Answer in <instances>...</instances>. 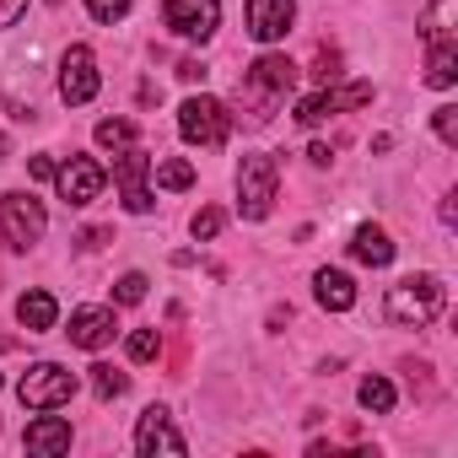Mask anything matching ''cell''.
<instances>
[{
    "mask_svg": "<svg viewBox=\"0 0 458 458\" xmlns=\"http://www.w3.org/2000/svg\"><path fill=\"white\" fill-rule=\"evenodd\" d=\"M157 345H162V340H157V329H135V335H130V361H151V356H157Z\"/></svg>",
    "mask_w": 458,
    "mask_h": 458,
    "instance_id": "4316f807",
    "label": "cell"
},
{
    "mask_svg": "<svg viewBox=\"0 0 458 458\" xmlns=\"http://www.w3.org/2000/svg\"><path fill=\"white\" fill-rule=\"evenodd\" d=\"M292 22H297V0H249V33H254L259 44L286 38Z\"/></svg>",
    "mask_w": 458,
    "mask_h": 458,
    "instance_id": "4fadbf2b",
    "label": "cell"
},
{
    "mask_svg": "<svg viewBox=\"0 0 458 458\" xmlns=\"http://www.w3.org/2000/svg\"><path fill=\"white\" fill-rule=\"evenodd\" d=\"M140 297H146V276H140V270H130V276H124V281L114 286V302H124V308H135Z\"/></svg>",
    "mask_w": 458,
    "mask_h": 458,
    "instance_id": "484cf974",
    "label": "cell"
},
{
    "mask_svg": "<svg viewBox=\"0 0 458 458\" xmlns=\"http://www.w3.org/2000/svg\"><path fill=\"white\" fill-rule=\"evenodd\" d=\"M431 130H437V140H442V146H458V108H453V103H442V108L431 114Z\"/></svg>",
    "mask_w": 458,
    "mask_h": 458,
    "instance_id": "cb8c5ba5",
    "label": "cell"
},
{
    "mask_svg": "<svg viewBox=\"0 0 458 458\" xmlns=\"http://www.w3.org/2000/svg\"><path fill=\"white\" fill-rule=\"evenodd\" d=\"M28 173H33V178H55V162H49V157H33Z\"/></svg>",
    "mask_w": 458,
    "mask_h": 458,
    "instance_id": "d6a6232c",
    "label": "cell"
},
{
    "mask_svg": "<svg viewBox=\"0 0 458 458\" xmlns=\"http://www.w3.org/2000/svg\"><path fill=\"white\" fill-rule=\"evenodd\" d=\"M426 81L431 87H453L458 81V44L453 38H437L431 55H426Z\"/></svg>",
    "mask_w": 458,
    "mask_h": 458,
    "instance_id": "ac0fdd59",
    "label": "cell"
},
{
    "mask_svg": "<svg viewBox=\"0 0 458 458\" xmlns=\"http://www.w3.org/2000/svg\"><path fill=\"white\" fill-rule=\"evenodd\" d=\"M60 98L65 103H92L98 98V60H92L87 44H76L65 55V65H60Z\"/></svg>",
    "mask_w": 458,
    "mask_h": 458,
    "instance_id": "30bf717a",
    "label": "cell"
},
{
    "mask_svg": "<svg viewBox=\"0 0 458 458\" xmlns=\"http://www.w3.org/2000/svg\"><path fill=\"white\" fill-rule=\"evenodd\" d=\"M313 76H318V81H335V76H340V55H335V49H318Z\"/></svg>",
    "mask_w": 458,
    "mask_h": 458,
    "instance_id": "f1b7e54d",
    "label": "cell"
},
{
    "mask_svg": "<svg viewBox=\"0 0 458 458\" xmlns=\"http://www.w3.org/2000/svg\"><path fill=\"white\" fill-rule=\"evenodd\" d=\"M318 302H324L329 313L356 308V281H351L345 270H318Z\"/></svg>",
    "mask_w": 458,
    "mask_h": 458,
    "instance_id": "e0dca14e",
    "label": "cell"
},
{
    "mask_svg": "<svg viewBox=\"0 0 458 458\" xmlns=\"http://www.w3.org/2000/svg\"><path fill=\"white\" fill-rule=\"evenodd\" d=\"M92 388H98V399H119V394L130 388V377H124V372H114L108 361H98V367H92Z\"/></svg>",
    "mask_w": 458,
    "mask_h": 458,
    "instance_id": "603a6c76",
    "label": "cell"
},
{
    "mask_svg": "<svg viewBox=\"0 0 458 458\" xmlns=\"http://www.w3.org/2000/svg\"><path fill=\"white\" fill-rule=\"evenodd\" d=\"M178 135L189 146H221L226 135H233V114H226L216 98H189L178 108Z\"/></svg>",
    "mask_w": 458,
    "mask_h": 458,
    "instance_id": "8992f818",
    "label": "cell"
},
{
    "mask_svg": "<svg viewBox=\"0 0 458 458\" xmlns=\"http://www.w3.org/2000/svg\"><path fill=\"white\" fill-rule=\"evenodd\" d=\"M356 399H361V410H372V415H388V410H394V383L372 372V377L356 388Z\"/></svg>",
    "mask_w": 458,
    "mask_h": 458,
    "instance_id": "44dd1931",
    "label": "cell"
},
{
    "mask_svg": "<svg viewBox=\"0 0 458 458\" xmlns=\"http://www.w3.org/2000/svg\"><path fill=\"white\" fill-rule=\"evenodd\" d=\"M55 183H60V199L65 205H92L108 183V173L92 162V157H71L65 167H55Z\"/></svg>",
    "mask_w": 458,
    "mask_h": 458,
    "instance_id": "ba28073f",
    "label": "cell"
},
{
    "mask_svg": "<svg viewBox=\"0 0 458 458\" xmlns=\"http://www.w3.org/2000/svg\"><path fill=\"white\" fill-rule=\"evenodd\" d=\"M351 254H356L361 265L383 270V265L394 259V243H388V233H383V226H356V238H351Z\"/></svg>",
    "mask_w": 458,
    "mask_h": 458,
    "instance_id": "2e32d148",
    "label": "cell"
},
{
    "mask_svg": "<svg viewBox=\"0 0 458 458\" xmlns=\"http://www.w3.org/2000/svg\"><path fill=\"white\" fill-rule=\"evenodd\" d=\"M183 447H189V442L173 431L167 410L151 404V410L140 415V426H135V453H140V458H157V453H183Z\"/></svg>",
    "mask_w": 458,
    "mask_h": 458,
    "instance_id": "7c38bea8",
    "label": "cell"
},
{
    "mask_svg": "<svg viewBox=\"0 0 458 458\" xmlns=\"http://www.w3.org/2000/svg\"><path fill=\"white\" fill-rule=\"evenodd\" d=\"M17 318H22L33 335H44V329H55L60 308H55V297H49V292H22V302H17Z\"/></svg>",
    "mask_w": 458,
    "mask_h": 458,
    "instance_id": "d6986e66",
    "label": "cell"
},
{
    "mask_svg": "<svg viewBox=\"0 0 458 458\" xmlns=\"http://www.w3.org/2000/svg\"><path fill=\"white\" fill-rule=\"evenodd\" d=\"M146 167H151V157H146L140 146H130V151L119 157V167H114V183H119V194H124V210H135V216H146V210H151Z\"/></svg>",
    "mask_w": 458,
    "mask_h": 458,
    "instance_id": "8fae6325",
    "label": "cell"
},
{
    "mask_svg": "<svg viewBox=\"0 0 458 458\" xmlns=\"http://www.w3.org/2000/svg\"><path fill=\"white\" fill-rule=\"evenodd\" d=\"M44 226H49V216L33 194H22V189L0 194V243L6 249H33L44 238Z\"/></svg>",
    "mask_w": 458,
    "mask_h": 458,
    "instance_id": "277c9868",
    "label": "cell"
},
{
    "mask_svg": "<svg viewBox=\"0 0 458 458\" xmlns=\"http://www.w3.org/2000/svg\"><path fill=\"white\" fill-rule=\"evenodd\" d=\"M442 302H447V286L437 276H404L394 292H388V324L399 329H426L442 318Z\"/></svg>",
    "mask_w": 458,
    "mask_h": 458,
    "instance_id": "7a4b0ae2",
    "label": "cell"
},
{
    "mask_svg": "<svg viewBox=\"0 0 458 458\" xmlns=\"http://www.w3.org/2000/svg\"><path fill=\"white\" fill-rule=\"evenodd\" d=\"M87 12H92V22H119L130 12V0H87Z\"/></svg>",
    "mask_w": 458,
    "mask_h": 458,
    "instance_id": "83f0119b",
    "label": "cell"
},
{
    "mask_svg": "<svg viewBox=\"0 0 458 458\" xmlns=\"http://www.w3.org/2000/svg\"><path fill=\"white\" fill-rule=\"evenodd\" d=\"M71 345H81V351H103L108 340H114V313L108 308H81V313H71Z\"/></svg>",
    "mask_w": 458,
    "mask_h": 458,
    "instance_id": "5bb4252c",
    "label": "cell"
},
{
    "mask_svg": "<svg viewBox=\"0 0 458 458\" xmlns=\"http://www.w3.org/2000/svg\"><path fill=\"white\" fill-rule=\"evenodd\" d=\"M367 103H372V81H356V87H335V92L324 87V92H313V98L297 108V124H308V130H313V124H324L329 114H340V108H367Z\"/></svg>",
    "mask_w": 458,
    "mask_h": 458,
    "instance_id": "9c48e42d",
    "label": "cell"
},
{
    "mask_svg": "<svg viewBox=\"0 0 458 458\" xmlns=\"http://www.w3.org/2000/svg\"><path fill=\"white\" fill-rule=\"evenodd\" d=\"M157 183H162V189H189V183H194V167L173 157V162H162V167H157Z\"/></svg>",
    "mask_w": 458,
    "mask_h": 458,
    "instance_id": "d4e9b609",
    "label": "cell"
},
{
    "mask_svg": "<svg viewBox=\"0 0 458 458\" xmlns=\"http://www.w3.org/2000/svg\"><path fill=\"white\" fill-rule=\"evenodd\" d=\"M22 447H28V453H65V447H71V420H60V415L33 420L28 437H22Z\"/></svg>",
    "mask_w": 458,
    "mask_h": 458,
    "instance_id": "9a60e30c",
    "label": "cell"
},
{
    "mask_svg": "<svg viewBox=\"0 0 458 458\" xmlns=\"http://www.w3.org/2000/svg\"><path fill=\"white\" fill-rule=\"evenodd\" d=\"M22 12H28V0H0V28H17Z\"/></svg>",
    "mask_w": 458,
    "mask_h": 458,
    "instance_id": "4dcf8cb0",
    "label": "cell"
},
{
    "mask_svg": "<svg viewBox=\"0 0 458 458\" xmlns=\"http://www.w3.org/2000/svg\"><path fill=\"white\" fill-rule=\"evenodd\" d=\"M221 233V210H199L194 216V238H216Z\"/></svg>",
    "mask_w": 458,
    "mask_h": 458,
    "instance_id": "f546056e",
    "label": "cell"
},
{
    "mask_svg": "<svg viewBox=\"0 0 458 458\" xmlns=\"http://www.w3.org/2000/svg\"><path fill=\"white\" fill-rule=\"evenodd\" d=\"M162 22H167V33H178V38L205 44V38L216 33V22H221V0H167V6H162Z\"/></svg>",
    "mask_w": 458,
    "mask_h": 458,
    "instance_id": "52a82bcc",
    "label": "cell"
},
{
    "mask_svg": "<svg viewBox=\"0 0 458 458\" xmlns=\"http://www.w3.org/2000/svg\"><path fill=\"white\" fill-rule=\"evenodd\" d=\"M178 76H183V81H205V65H199V60H183Z\"/></svg>",
    "mask_w": 458,
    "mask_h": 458,
    "instance_id": "1f68e13d",
    "label": "cell"
},
{
    "mask_svg": "<svg viewBox=\"0 0 458 458\" xmlns=\"http://www.w3.org/2000/svg\"><path fill=\"white\" fill-rule=\"evenodd\" d=\"M276 189H281V167H276V157L249 151L243 167H238V210H243L249 221H265L270 205H276Z\"/></svg>",
    "mask_w": 458,
    "mask_h": 458,
    "instance_id": "3957f363",
    "label": "cell"
},
{
    "mask_svg": "<svg viewBox=\"0 0 458 458\" xmlns=\"http://www.w3.org/2000/svg\"><path fill=\"white\" fill-rule=\"evenodd\" d=\"M0 157H6V135H0Z\"/></svg>",
    "mask_w": 458,
    "mask_h": 458,
    "instance_id": "836d02e7",
    "label": "cell"
},
{
    "mask_svg": "<svg viewBox=\"0 0 458 458\" xmlns=\"http://www.w3.org/2000/svg\"><path fill=\"white\" fill-rule=\"evenodd\" d=\"M297 87V65L286 60V55H265V60H254L249 71H243V81H238V98L254 108V119H270L281 103H286V92Z\"/></svg>",
    "mask_w": 458,
    "mask_h": 458,
    "instance_id": "6da1fadb",
    "label": "cell"
},
{
    "mask_svg": "<svg viewBox=\"0 0 458 458\" xmlns=\"http://www.w3.org/2000/svg\"><path fill=\"white\" fill-rule=\"evenodd\" d=\"M453 12H458V0H431V12L420 22V38L437 44V38H453Z\"/></svg>",
    "mask_w": 458,
    "mask_h": 458,
    "instance_id": "ffe728a7",
    "label": "cell"
},
{
    "mask_svg": "<svg viewBox=\"0 0 458 458\" xmlns=\"http://www.w3.org/2000/svg\"><path fill=\"white\" fill-rule=\"evenodd\" d=\"M17 394H22L28 410H60V404H71V394H76V372H65L60 361H38V367L22 372Z\"/></svg>",
    "mask_w": 458,
    "mask_h": 458,
    "instance_id": "5b68a950",
    "label": "cell"
},
{
    "mask_svg": "<svg viewBox=\"0 0 458 458\" xmlns=\"http://www.w3.org/2000/svg\"><path fill=\"white\" fill-rule=\"evenodd\" d=\"M98 146L103 151H130L135 146V124L130 119H103L98 124Z\"/></svg>",
    "mask_w": 458,
    "mask_h": 458,
    "instance_id": "7402d4cb",
    "label": "cell"
}]
</instances>
